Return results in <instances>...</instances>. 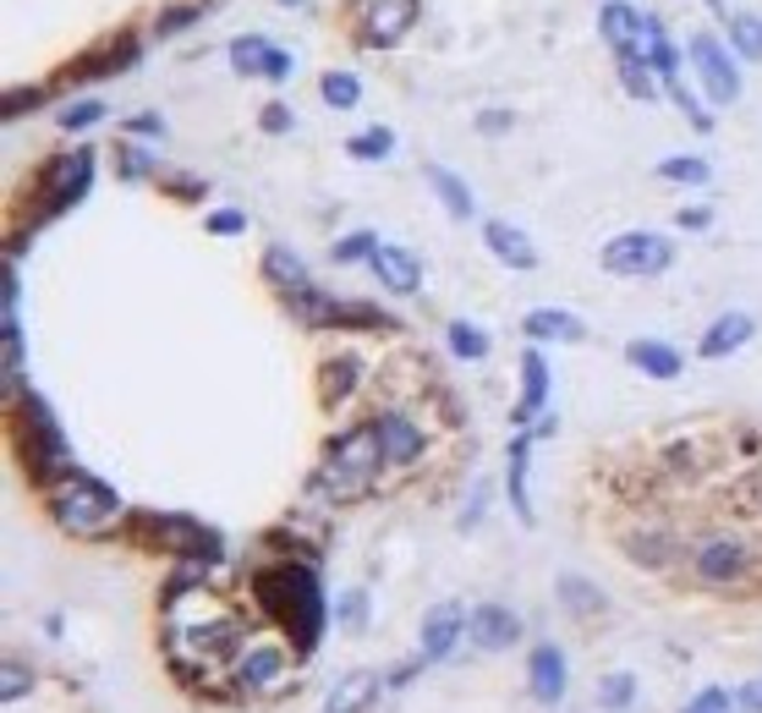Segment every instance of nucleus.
Segmentation results:
<instances>
[{"label":"nucleus","instance_id":"1","mask_svg":"<svg viewBox=\"0 0 762 713\" xmlns=\"http://www.w3.org/2000/svg\"><path fill=\"white\" fill-rule=\"evenodd\" d=\"M258 598L296 636L302 653H313L324 642V587H318L313 565H269L258 576Z\"/></svg>","mask_w":762,"mask_h":713},{"label":"nucleus","instance_id":"2","mask_svg":"<svg viewBox=\"0 0 762 713\" xmlns=\"http://www.w3.org/2000/svg\"><path fill=\"white\" fill-rule=\"evenodd\" d=\"M378 467H390V461H385V445H378V429L367 423V429L345 434V440L324 456V467H318V483H313V489H318L324 500H356L362 489H373Z\"/></svg>","mask_w":762,"mask_h":713},{"label":"nucleus","instance_id":"3","mask_svg":"<svg viewBox=\"0 0 762 713\" xmlns=\"http://www.w3.org/2000/svg\"><path fill=\"white\" fill-rule=\"evenodd\" d=\"M50 511H56V522H61L67 533L89 538V533H99L105 522L121 516V500H116V489H105L99 478H78V472H67V483H56Z\"/></svg>","mask_w":762,"mask_h":713},{"label":"nucleus","instance_id":"4","mask_svg":"<svg viewBox=\"0 0 762 713\" xmlns=\"http://www.w3.org/2000/svg\"><path fill=\"white\" fill-rule=\"evenodd\" d=\"M603 269L609 274H625V280H647V274H664L669 264H675V247L664 242V236H653V231H620V236H609L603 242Z\"/></svg>","mask_w":762,"mask_h":713},{"label":"nucleus","instance_id":"5","mask_svg":"<svg viewBox=\"0 0 762 713\" xmlns=\"http://www.w3.org/2000/svg\"><path fill=\"white\" fill-rule=\"evenodd\" d=\"M17 407H23V423H17V440H23V451H28V456H39L50 472H72L67 440H61L56 418L45 412V401H39L34 390H23V396H17Z\"/></svg>","mask_w":762,"mask_h":713},{"label":"nucleus","instance_id":"6","mask_svg":"<svg viewBox=\"0 0 762 713\" xmlns=\"http://www.w3.org/2000/svg\"><path fill=\"white\" fill-rule=\"evenodd\" d=\"M691 67H696V83L713 105H735L740 100V72L729 61V45H718L713 34H691Z\"/></svg>","mask_w":762,"mask_h":713},{"label":"nucleus","instance_id":"7","mask_svg":"<svg viewBox=\"0 0 762 713\" xmlns=\"http://www.w3.org/2000/svg\"><path fill=\"white\" fill-rule=\"evenodd\" d=\"M412 23H418V0H373L362 17V39L373 50H390L412 34Z\"/></svg>","mask_w":762,"mask_h":713},{"label":"nucleus","instance_id":"8","mask_svg":"<svg viewBox=\"0 0 762 713\" xmlns=\"http://www.w3.org/2000/svg\"><path fill=\"white\" fill-rule=\"evenodd\" d=\"M89 182H94V149H72V154H61V160H50V214H61V209H72L83 192H89Z\"/></svg>","mask_w":762,"mask_h":713},{"label":"nucleus","instance_id":"9","mask_svg":"<svg viewBox=\"0 0 762 713\" xmlns=\"http://www.w3.org/2000/svg\"><path fill=\"white\" fill-rule=\"evenodd\" d=\"M467 636H472L483 653H500V647L521 642V620H516V609H505V604H483V609L467 615Z\"/></svg>","mask_w":762,"mask_h":713},{"label":"nucleus","instance_id":"10","mask_svg":"<svg viewBox=\"0 0 762 713\" xmlns=\"http://www.w3.org/2000/svg\"><path fill=\"white\" fill-rule=\"evenodd\" d=\"M461 636H467V609H461V604L429 609V620H423V658H429V664H445V658L456 653Z\"/></svg>","mask_w":762,"mask_h":713},{"label":"nucleus","instance_id":"11","mask_svg":"<svg viewBox=\"0 0 762 713\" xmlns=\"http://www.w3.org/2000/svg\"><path fill=\"white\" fill-rule=\"evenodd\" d=\"M746 565H751V549L740 538H729V533H718V538H707L696 549V576H707V582H735Z\"/></svg>","mask_w":762,"mask_h":713},{"label":"nucleus","instance_id":"12","mask_svg":"<svg viewBox=\"0 0 762 713\" xmlns=\"http://www.w3.org/2000/svg\"><path fill=\"white\" fill-rule=\"evenodd\" d=\"M751 329H757V318H751V313H740V307H729V313H718V318L702 329V340H696V356L718 363V356H729L735 346H746V340H751Z\"/></svg>","mask_w":762,"mask_h":713},{"label":"nucleus","instance_id":"13","mask_svg":"<svg viewBox=\"0 0 762 713\" xmlns=\"http://www.w3.org/2000/svg\"><path fill=\"white\" fill-rule=\"evenodd\" d=\"M625 363L636 369V374H647V379H680V369H685V356L669 346V340H653V335H636L631 346H625Z\"/></svg>","mask_w":762,"mask_h":713},{"label":"nucleus","instance_id":"14","mask_svg":"<svg viewBox=\"0 0 762 713\" xmlns=\"http://www.w3.org/2000/svg\"><path fill=\"white\" fill-rule=\"evenodd\" d=\"M527 686H532V697L549 702V708L565 697V653H560L554 642H538V647H532V658H527Z\"/></svg>","mask_w":762,"mask_h":713},{"label":"nucleus","instance_id":"15","mask_svg":"<svg viewBox=\"0 0 762 713\" xmlns=\"http://www.w3.org/2000/svg\"><path fill=\"white\" fill-rule=\"evenodd\" d=\"M367 264H373V274H378V280H385L390 291H401V296H412V291L423 285V264H418V253H407V247L378 242V253H373Z\"/></svg>","mask_w":762,"mask_h":713},{"label":"nucleus","instance_id":"16","mask_svg":"<svg viewBox=\"0 0 762 713\" xmlns=\"http://www.w3.org/2000/svg\"><path fill=\"white\" fill-rule=\"evenodd\" d=\"M373 429H378V445H385V461H390V467H401V461H418V456H423V434H418V423H412L407 412H385V418H373Z\"/></svg>","mask_w":762,"mask_h":713},{"label":"nucleus","instance_id":"17","mask_svg":"<svg viewBox=\"0 0 762 713\" xmlns=\"http://www.w3.org/2000/svg\"><path fill=\"white\" fill-rule=\"evenodd\" d=\"M483 242H489V253H500L511 269H538V247L521 236V225H511V220H483Z\"/></svg>","mask_w":762,"mask_h":713},{"label":"nucleus","instance_id":"18","mask_svg":"<svg viewBox=\"0 0 762 713\" xmlns=\"http://www.w3.org/2000/svg\"><path fill=\"white\" fill-rule=\"evenodd\" d=\"M598 34H603L614 50H636V39H642V12H631L625 0H603V7H598Z\"/></svg>","mask_w":762,"mask_h":713},{"label":"nucleus","instance_id":"19","mask_svg":"<svg viewBox=\"0 0 762 713\" xmlns=\"http://www.w3.org/2000/svg\"><path fill=\"white\" fill-rule=\"evenodd\" d=\"M521 329H527L532 340H582V335H587V324H582L576 313H565V307H532V313L521 318Z\"/></svg>","mask_w":762,"mask_h":713},{"label":"nucleus","instance_id":"20","mask_svg":"<svg viewBox=\"0 0 762 713\" xmlns=\"http://www.w3.org/2000/svg\"><path fill=\"white\" fill-rule=\"evenodd\" d=\"M549 429H554V423L543 418L532 434H516V440H511V505H516L521 522H532V500H527V451H532V440L549 434Z\"/></svg>","mask_w":762,"mask_h":713},{"label":"nucleus","instance_id":"21","mask_svg":"<svg viewBox=\"0 0 762 713\" xmlns=\"http://www.w3.org/2000/svg\"><path fill=\"white\" fill-rule=\"evenodd\" d=\"M236 675H242V686H247V691H263V686H274V680L285 675V653H280L274 642H269V647L258 642V647H247V653H242Z\"/></svg>","mask_w":762,"mask_h":713},{"label":"nucleus","instance_id":"22","mask_svg":"<svg viewBox=\"0 0 762 713\" xmlns=\"http://www.w3.org/2000/svg\"><path fill=\"white\" fill-rule=\"evenodd\" d=\"M373 691H378V675H367V669L340 675V680L329 686V697H324V713H362V708L373 702Z\"/></svg>","mask_w":762,"mask_h":713},{"label":"nucleus","instance_id":"23","mask_svg":"<svg viewBox=\"0 0 762 713\" xmlns=\"http://www.w3.org/2000/svg\"><path fill=\"white\" fill-rule=\"evenodd\" d=\"M543 407H549V363H543L538 351H527L521 356V407H516V423H527Z\"/></svg>","mask_w":762,"mask_h":713},{"label":"nucleus","instance_id":"24","mask_svg":"<svg viewBox=\"0 0 762 713\" xmlns=\"http://www.w3.org/2000/svg\"><path fill=\"white\" fill-rule=\"evenodd\" d=\"M263 269H269V280H274L285 296H296V291L313 285V274L302 269V258H296L291 247H269V253H263Z\"/></svg>","mask_w":762,"mask_h":713},{"label":"nucleus","instance_id":"25","mask_svg":"<svg viewBox=\"0 0 762 713\" xmlns=\"http://www.w3.org/2000/svg\"><path fill=\"white\" fill-rule=\"evenodd\" d=\"M429 182H434L439 203H445L456 220H472V214H478V203H472V192H467V182H461L456 171H445V165H429Z\"/></svg>","mask_w":762,"mask_h":713},{"label":"nucleus","instance_id":"26","mask_svg":"<svg viewBox=\"0 0 762 713\" xmlns=\"http://www.w3.org/2000/svg\"><path fill=\"white\" fill-rule=\"evenodd\" d=\"M269 39H258V34H242V39H231L225 45V56H231V72H242V78H258L263 67H269Z\"/></svg>","mask_w":762,"mask_h":713},{"label":"nucleus","instance_id":"27","mask_svg":"<svg viewBox=\"0 0 762 713\" xmlns=\"http://www.w3.org/2000/svg\"><path fill=\"white\" fill-rule=\"evenodd\" d=\"M614 67H620V78H625L631 100H658V94H653V67H647V56H642V50H614Z\"/></svg>","mask_w":762,"mask_h":713},{"label":"nucleus","instance_id":"28","mask_svg":"<svg viewBox=\"0 0 762 713\" xmlns=\"http://www.w3.org/2000/svg\"><path fill=\"white\" fill-rule=\"evenodd\" d=\"M658 176L675 182V187H707V182H713L707 160H696V154H669V160H658Z\"/></svg>","mask_w":762,"mask_h":713},{"label":"nucleus","instance_id":"29","mask_svg":"<svg viewBox=\"0 0 762 713\" xmlns=\"http://www.w3.org/2000/svg\"><path fill=\"white\" fill-rule=\"evenodd\" d=\"M445 340H450V351L461 356V363H478V356H489V335L472 329L467 318H450V324H445Z\"/></svg>","mask_w":762,"mask_h":713},{"label":"nucleus","instance_id":"30","mask_svg":"<svg viewBox=\"0 0 762 713\" xmlns=\"http://www.w3.org/2000/svg\"><path fill=\"white\" fill-rule=\"evenodd\" d=\"M560 604L565 609H576V615H603V593L593 587V582H582V576H560Z\"/></svg>","mask_w":762,"mask_h":713},{"label":"nucleus","instance_id":"31","mask_svg":"<svg viewBox=\"0 0 762 713\" xmlns=\"http://www.w3.org/2000/svg\"><path fill=\"white\" fill-rule=\"evenodd\" d=\"M729 50L746 61H762V17H751V12L729 17Z\"/></svg>","mask_w":762,"mask_h":713},{"label":"nucleus","instance_id":"32","mask_svg":"<svg viewBox=\"0 0 762 713\" xmlns=\"http://www.w3.org/2000/svg\"><path fill=\"white\" fill-rule=\"evenodd\" d=\"M318 94H324V105L351 110V105L362 100V83H356V72H324V78H318Z\"/></svg>","mask_w":762,"mask_h":713},{"label":"nucleus","instance_id":"33","mask_svg":"<svg viewBox=\"0 0 762 713\" xmlns=\"http://www.w3.org/2000/svg\"><path fill=\"white\" fill-rule=\"evenodd\" d=\"M631 702H636V675H625V669H620V675H603V680H598V708L625 713Z\"/></svg>","mask_w":762,"mask_h":713},{"label":"nucleus","instance_id":"34","mask_svg":"<svg viewBox=\"0 0 762 713\" xmlns=\"http://www.w3.org/2000/svg\"><path fill=\"white\" fill-rule=\"evenodd\" d=\"M351 385H356V356H340V363L324 369V401H329V407H340Z\"/></svg>","mask_w":762,"mask_h":713},{"label":"nucleus","instance_id":"35","mask_svg":"<svg viewBox=\"0 0 762 713\" xmlns=\"http://www.w3.org/2000/svg\"><path fill=\"white\" fill-rule=\"evenodd\" d=\"M345 149H351L356 160H385V154L396 149V132H390V127H367V132H356Z\"/></svg>","mask_w":762,"mask_h":713},{"label":"nucleus","instance_id":"36","mask_svg":"<svg viewBox=\"0 0 762 713\" xmlns=\"http://www.w3.org/2000/svg\"><path fill=\"white\" fill-rule=\"evenodd\" d=\"M631 554H636L642 565L664 571V565H675V554H680V549H675V538H642V533H636V538H631Z\"/></svg>","mask_w":762,"mask_h":713},{"label":"nucleus","instance_id":"37","mask_svg":"<svg viewBox=\"0 0 762 713\" xmlns=\"http://www.w3.org/2000/svg\"><path fill=\"white\" fill-rule=\"evenodd\" d=\"M99 116H105V100H78V105H67L56 121H61L67 132H83V127H94Z\"/></svg>","mask_w":762,"mask_h":713},{"label":"nucleus","instance_id":"38","mask_svg":"<svg viewBox=\"0 0 762 713\" xmlns=\"http://www.w3.org/2000/svg\"><path fill=\"white\" fill-rule=\"evenodd\" d=\"M373 253H378V236H373V231H351V236L335 242V258H340V264H351V258H373Z\"/></svg>","mask_w":762,"mask_h":713},{"label":"nucleus","instance_id":"39","mask_svg":"<svg viewBox=\"0 0 762 713\" xmlns=\"http://www.w3.org/2000/svg\"><path fill=\"white\" fill-rule=\"evenodd\" d=\"M149 171H154V154H149V149H138V143H127V149H121V176H127V182H138V176H149Z\"/></svg>","mask_w":762,"mask_h":713},{"label":"nucleus","instance_id":"40","mask_svg":"<svg viewBox=\"0 0 762 713\" xmlns=\"http://www.w3.org/2000/svg\"><path fill=\"white\" fill-rule=\"evenodd\" d=\"M340 626H351V631L367 626V593H345L340 598Z\"/></svg>","mask_w":762,"mask_h":713},{"label":"nucleus","instance_id":"41","mask_svg":"<svg viewBox=\"0 0 762 713\" xmlns=\"http://www.w3.org/2000/svg\"><path fill=\"white\" fill-rule=\"evenodd\" d=\"M209 231H214V236H236V231H247V214H242V209H214V214H209Z\"/></svg>","mask_w":762,"mask_h":713},{"label":"nucleus","instance_id":"42","mask_svg":"<svg viewBox=\"0 0 762 713\" xmlns=\"http://www.w3.org/2000/svg\"><path fill=\"white\" fill-rule=\"evenodd\" d=\"M685 713H729V691L707 686V691H696V702H691Z\"/></svg>","mask_w":762,"mask_h":713},{"label":"nucleus","instance_id":"43","mask_svg":"<svg viewBox=\"0 0 762 713\" xmlns=\"http://www.w3.org/2000/svg\"><path fill=\"white\" fill-rule=\"evenodd\" d=\"M263 78H269V83H285V78H291V56H285L280 45L269 50V67H263Z\"/></svg>","mask_w":762,"mask_h":713},{"label":"nucleus","instance_id":"44","mask_svg":"<svg viewBox=\"0 0 762 713\" xmlns=\"http://www.w3.org/2000/svg\"><path fill=\"white\" fill-rule=\"evenodd\" d=\"M192 17H198V7H176V12H165V17H160V34H176V28H181V23H192Z\"/></svg>","mask_w":762,"mask_h":713},{"label":"nucleus","instance_id":"45","mask_svg":"<svg viewBox=\"0 0 762 713\" xmlns=\"http://www.w3.org/2000/svg\"><path fill=\"white\" fill-rule=\"evenodd\" d=\"M263 127H269V132H291V110H285V105H269V110H263Z\"/></svg>","mask_w":762,"mask_h":713},{"label":"nucleus","instance_id":"46","mask_svg":"<svg viewBox=\"0 0 762 713\" xmlns=\"http://www.w3.org/2000/svg\"><path fill=\"white\" fill-rule=\"evenodd\" d=\"M680 225H685V231H707L713 214H707V209H680Z\"/></svg>","mask_w":762,"mask_h":713},{"label":"nucleus","instance_id":"47","mask_svg":"<svg viewBox=\"0 0 762 713\" xmlns=\"http://www.w3.org/2000/svg\"><path fill=\"white\" fill-rule=\"evenodd\" d=\"M23 691H28V669L12 664V669H7V697H23Z\"/></svg>","mask_w":762,"mask_h":713},{"label":"nucleus","instance_id":"48","mask_svg":"<svg viewBox=\"0 0 762 713\" xmlns=\"http://www.w3.org/2000/svg\"><path fill=\"white\" fill-rule=\"evenodd\" d=\"M127 132H132V138H138V132H165V121H160V116H132Z\"/></svg>","mask_w":762,"mask_h":713},{"label":"nucleus","instance_id":"49","mask_svg":"<svg viewBox=\"0 0 762 713\" xmlns=\"http://www.w3.org/2000/svg\"><path fill=\"white\" fill-rule=\"evenodd\" d=\"M740 702H746V713H762V680H751V686L740 691Z\"/></svg>","mask_w":762,"mask_h":713},{"label":"nucleus","instance_id":"50","mask_svg":"<svg viewBox=\"0 0 762 713\" xmlns=\"http://www.w3.org/2000/svg\"><path fill=\"white\" fill-rule=\"evenodd\" d=\"M478 127H483V132H500V127H511V116L494 110V116H478Z\"/></svg>","mask_w":762,"mask_h":713},{"label":"nucleus","instance_id":"51","mask_svg":"<svg viewBox=\"0 0 762 713\" xmlns=\"http://www.w3.org/2000/svg\"><path fill=\"white\" fill-rule=\"evenodd\" d=\"M280 7H302V0H280Z\"/></svg>","mask_w":762,"mask_h":713}]
</instances>
